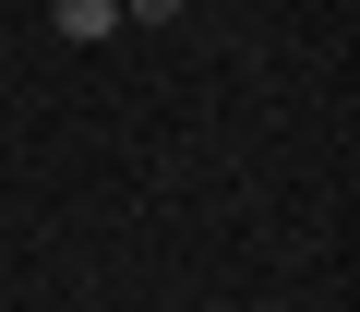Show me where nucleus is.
Segmentation results:
<instances>
[{
	"label": "nucleus",
	"instance_id": "1",
	"mask_svg": "<svg viewBox=\"0 0 360 312\" xmlns=\"http://www.w3.org/2000/svg\"><path fill=\"white\" fill-rule=\"evenodd\" d=\"M49 13H60V37H108V25H120V0H49Z\"/></svg>",
	"mask_w": 360,
	"mask_h": 312
},
{
	"label": "nucleus",
	"instance_id": "2",
	"mask_svg": "<svg viewBox=\"0 0 360 312\" xmlns=\"http://www.w3.org/2000/svg\"><path fill=\"white\" fill-rule=\"evenodd\" d=\"M168 13H193V0H120V25H168Z\"/></svg>",
	"mask_w": 360,
	"mask_h": 312
}]
</instances>
